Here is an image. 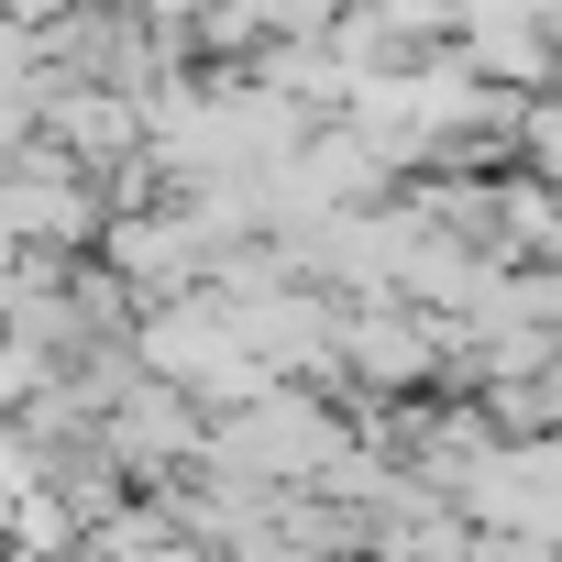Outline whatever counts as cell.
I'll use <instances>...</instances> for the list:
<instances>
[{
	"mask_svg": "<svg viewBox=\"0 0 562 562\" xmlns=\"http://www.w3.org/2000/svg\"><path fill=\"white\" fill-rule=\"evenodd\" d=\"M551 78H562V45H551Z\"/></svg>",
	"mask_w": 562,
	"mask_h": 562,
	"instance_id": "1",
	"label": "cell"
}]
</instances>
